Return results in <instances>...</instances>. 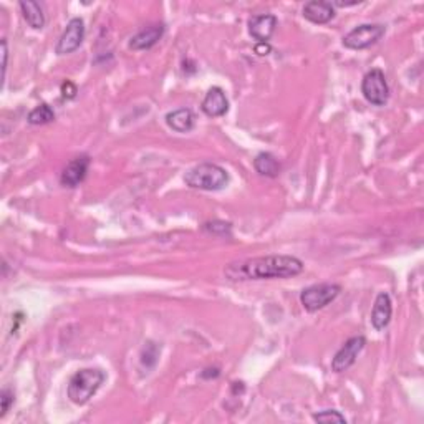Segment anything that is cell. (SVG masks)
<instances>
[{
  "mask_svg": "<svg viewBox=\"0 0 424 424\" xmlns=\"http://www.w3.org/2000/svg\"><path fill=\"white\" fill-rule=\"evenodd\" d=\"M303 272V262L293 255H264L229 264L225 277L229 281H264V278H287Z\"/></svg>",
  "mask_w": 424,
  "mask_h": 424,
  "instance_id": "1",
  "label": "cell"
},
{
  "mask_svg": "<svg viewBox=\"0 0 424 424\" xmlns=\"http://www.w3.org/2000/svg\"><path fill=\"white\" fill-rule=\"evenodd\" d=\"M184 181L189 187L202 191H220L228 186L229 175L224 167L214 163H201L184 175Z\"/></svg>",
  "mask_w": 424,
  "mask_h": 424,
  "instance_id": "2",
  "label": "cell"
},
{
  "mask_svg": "<svg viewBox=\"0 0 424 424\" xmlns=\"http://www.w3.org/2000/svg\"><path fill=\"white\" fill-rule=\"evenodd\" d=\"M106 375L98 368H85L76 371L69 383V398L75 404H86L95 393L98 391L101 384L105 383Z\"/></svg>",
  "mask_w": 424,
  "mask_h": 424,
  "instance_id": "3",
  "label": "cell"
},
{
  "mask_svg": "<svg viewBox=\"0 0 424 424\" xmlns=\"http://www.w3.org/2000/svg\"><path fill=\"white\" fill-rule=\"evenodd\" d=\"M340 292L341 287L338 283H315L300 293V302L307 312H318L334 302Z\"/></svg>",
  "mask_w": 424,
  "mask_h": 424,
  "instance_id": "4",
  "label": "cell"
},
{
  "mask_svg": "<svg viewBox=\"0 0 424 424\" xmlns=\"http://www.w3.org/2000/svg\"><path fill=\"white\" fill-rule=\"evenodd\" d=\"M387 27L382 23H361L343 37V45L350 50H365L382 40Z\"/></svg>",
  "mask_w": 424,
  "mask_h": 424,
  "instance_id": "5",
  "label": "cell"
},
{
  "mask_svg": "<svg viewBox=\"0 0 424 424\" xmlns=\"http://www.w3.org/2000/svg\"><path fill=\"white\" fill-rule=\"evenodd\" d=\"M361 91H363V96L371 105H387L389 98V86L383 71L379 69L370 70L368 73L365 75L363 81H361Z\"/></svg>",
  "mask_w": 424,
  "mask_h": 424,
  "instance_id": "6",
  "label": "cell"
},
{
  "mask_svg": "<svg viewBox=\"0 0 424 424\" xmlns=\"http://www.w3.org/2000/svg\"><path fill=\"white\" fill-rule=\"evenodd\" d=\"M365 345L366 338L361 335L351 336L350 340H346L345 345L336 351L335 358L331 360V370H334L335 373H341V371H346L350 366H353L358 355L363 351Z\"/></svg>",
  "mask_w": 424,
  "mask_h": 424,
  "instance_id": "7",
  "label": "cell"
},
{
  "mask_svg": "<svg viewBox=\"0 0 424 424\" xmlns=\"http://www.w3.org/2000/svg\"><path fill=\"white\" fill-rule=\"evenodd\" d=\"M85 38V22L80 17L71 18L66 25L65 32L61 33L59 43H57V53L66 55V53L75 52L81 45Z\"/></svg>",
  "mask_w": 424,
  "mask_h": 424,
  "instance_id": "8",
  "label": "cell"
},
{
  "mask_svg": "<svg viewBox=\"0 0 424 424\" xmlns=\"http://www.w3.org/2000/svg\"><path fill=\"white\" fill-rule=\"evenodd\" d=\"M277 17L271 13H264V16H254L249 20V33L252 35L257 43H269L273 32L277 28Z\"/></svg>",
  "mask_w": 424,
  "mask_h": 424,
  "instance_id": "9",
  "label": "cell"
},
{
  "mask_svg": "<svg viewBox=\"0 0 424 424\" xmlns=\"http://www.w3.org/2000/svg\"><path fill=\"white\" fill-rule=\"evenodd\" d=\"M88 167H90V158L86 156V154L71 159L69 165L65 166L64 172H61V177H60L61 184L66 186V187L78 186L80 182L86 177Z\"/></svg>",
  "mask_w": 424,
  "mask_h": 424,
  "instance_id": "10",
  "label": "cell"
},
{
  "mask_svg": "<svg viewBox=\"0 0 424 424\" xmlns=\"http://www.w3.org/2000/svg\"><path fill=\"white\" fill-rule=\"evenodd\" d=\"M229 110V100L225 96L224 90L219 88V86H212V88L207 91L204 101H202V112H204L207 117L211 118H218V117H224Z\"/></svg>",
  "mask_w": 424,
  "mask_h": 424,
  "instance_id": "11",
  "label": "cell"
},
{
  "mask_svg": "<svg viewBox=\"0 0 424 424\" xmlns=\"http://www.w3.org/2000/svg\"><path fill=\"white\" fill-rule=\"evenodd\" d=\"M303 17L317 25H324L335 17V7L326 0H312L303 7Z\"/></svg>",
  "mask_w": 424,
  "mask_h": 424,
  "instance_id": "12",
  "label": "cell"
},
{
  "mask_svg": "<svg viewBox=\"0 0 424 424\" xmlns=\"http://www.w3.org/2000/svg\"><path fill=\"white\" fill-rule=\"evenodd\" d=\"M163 35H165V25L163 23H154V25L143 28L136 35H133L131 40H129V48H133V50H148V48L156 45Z\"/></svg>",
  "mask_w": 424,
  "mask_h": 424,
  "instance_id": "13",
  "label": "cell"
},
{
  "mask_svg": "<svg viewBox=\"0 0 424 424\" xmlns=\"http://www.w3.org/2000/svg\"><path fill=\"white\" fill-rule=\"evenodd\" d=\"M391 313H393V307H391V298L387 292H382L375 300V307L373 312H371V324L377 330H383L387 329L389 320H391Z\"/></svg>",
  "mask_w": 424,
  "mask_h": 424,
  "instance_id": "14",
  "label": "cell"
},
{
  "mask_svg": "<svg viewBox=\"0 0 424 424\" xmlns=\"http://www.w3.org/2000/svg\"><path fill=\"white\" fill-rule=\"evenodd\" d=\"M166 123L176 133H189L194 128L196 118L189 108H179L166 114Z\"/></svg>",
  "mask_w": 424,
  "mask_h": 424,
  "instance_id": "15",
  "label": "cell"
},
{
  "mask_svg": "<svg viewBox=\"0 0 424 424\" xmlns=\"http://www.w3.org/2000/svg\"><path fill=\"white\" fill-rule=\"evenodd\" d=\"M254 167L259 175L267 176V177H277L281 175V163L278 159L273 156L272 153H260L257 158L254 159Z\"/></svg>",
  "mask_w": 424,
  "mask_h": 424,
  "instance_id": "16",
  "label": "cell"
},
{
  "mask_svg": "<svg viewBox=\"0 0 424 424\" xmlns=\"http://www.w3.org/2000/svg\"><path fill=\"white\" fill-rule=\"evenodd\" d=\"M18 6H20L23 18H25L32 28H42L45 25V12H43L42 4L32 2V0H23Z\"/></svg>",
  "mask_w": 424,
  "mask_h": 424,
  "instance_id": "17",
  "label": "cell"
},
{
  "mask_svg": "<svg viewBox=\"0 0 424 424\" xmlns=\"http://www.w3.org/2000/svg\"><path fill=\"white\" fill-rule=\"evenodd\" d=\"M27 119L30 124H47L55 119V113H53V110L47 103H42L28 113Z\"/></svg>",
  "mask_w": 424,
  "mask_h": 424,
  "instance_id": "18",
  "label": "cell"
},
{
  "mask_svg": "<svg viewBox=\"0 0 424 424\" xmlns=\"http://www.w3.org/2000/svg\"><path fill=\"white\" fill-rule=\"evenodd\" d=\"M313 419H315L317 423H346V419L343 414H340L338 411H335V409H326V411H320L317 414H313Z\"/></svg>",
  "mask_w": 424,
  "mask_h": 424,
  "instance_id": "19",
  "label": "cell"
},
{
  "mask_svg": "<svg viewBox=\"0 0 424 424\" xmlns=\"http://www.w3.org/2000/svg\"><path fill=\"white\" fill-rule=\"evenodd\" d=\"M204 230L214 235H230V224L223 220H214V223L204 224Z\"/></svg>",
  "mask_w": 424,
  "mask_h": 424,
  "instance_id": "20",
  "label": "cell"
},
{
  "mask_svg": "<svg viewBox=\"0 0 424 424\" xmlns=\"http://www.w3.org/2000/svg\"><path fill=\"white\" fill-rule=\"evenodd\" d=\"M13 401H16V394H13L12 389L6 388L2 393H0V404H2V411H0V416H6L7 411L11 409V406L13 404Z\"/></svg>",
  "mask_w": 424,
  "mask_h": 424,
  "instance_id": "21",
  "label": "cell"
},
{
  "mask_svg": "<svg viewBox=\"0 0 424 424\" xmlns=\"http://www.w3.org/2000/svg\"><path fill=\"white\" fill-rule=\"evenodd\" d=\"M61 93H64L65 98H69V100L75 98V95H76V86H75L73 83H71V81H65V83L61 85Z\"/></svg>",
  "mask_w": 424,
  "mask_h": 424,
  "instance_id": "22",
  "label": "cell"
},
{
  "mask_svg": "<svg viewBox=\"0 0 424 424\" xmlns=\"http://www.w3.org/2000/svg\"><path fill=\"white\" fill-rule=\"evenodd\" d=\"M271 45H269V43H257V45H255V53H257V55H260V57H264V55H269V53H271Z\"/></svg>",
  "mask_w": 424,
  "mask_h": 424,
  "instance_id": "23",
  "label": "cell"
},
{
  "mask_svg": "<svg viewBox=\"0 0 424 424\" xmlns=\"http://www.w3.org/2000/svg\"><path fill=\"white\" fill-rule=\"evenodd\" d=\"M7 57H8V52H7V40H2V71H4V78H6V71H7Z\"/></svg>",
  "mask_w": 424,
  "mask_h": 424,
  "instance_id": "24",
  "label": "cell"
}]
</instances>
